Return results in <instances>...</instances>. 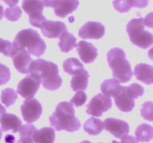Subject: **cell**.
Instances as JSON below:
<instances>
[{
    "label": "cell",
    "instance_id": "13",
    "mask_svg": "<svg viewBox=\"0 0 153 143\" xmlns=\"http://www.w3.org/2000/svg\"><path fill=\"white\" fill-rule=\"evenodd\" d=\"M103 126L106 130L110 132L117 138L123 137L129 132V125L125 121L120 119L108 118L103 122Z\"/></svg>",
    "mask_w": 153,
    "mask_h": 143
},
{
    "label": "cell",
    "instance_id": "4",
    "mask_svg": "<svg viewBox=\"0 0 153 143\" xmlns=\"http://www.w3.org/2000/svg\"><path fill=\"white\" fill-rule=\"evenodd\" d=\"M108 63L112 69L113 77L120 83L129 81L133 76L129 62L126 58V53L120 48H114L107 54Z\"/></svg>",
    "mask_w": 153,
    "mask_h": 143
},
{
    "label": "cell",
    "instance_id": "32",
    "mask_svg": "<svg viewBox=\"0 0 153 143\" xmlns=\"http://www.w3.org/2000/svg\"><path fill=\"white\" fill-rule=\"evenodd\" d=\"M113 5L115 10L120 13H126L128 12L131 8L128 4L127 0H114Z\"/></svg>",
    "mask_w": 153,
    "mask_h": 143
},
{
    "label": "cell",
    "instance_id": "18",
    "mask_svg": "<svg viewBox=\"0 0 153 143\" xmlns=\"http://www.w3.org/2000/svg\"><path fill=\"white\" fill-rule=\"evenodd\" d=\"M134 75L137 80L145 84H152L153 83V67L146 63H139L134 67Z\"/></svg>",
    "mask_w": 153,
    "mask_h": 143
},
{
    "label": "cell",
    "instance_id": "21",
    "mask_svg": "<svg viewBox=\"0 0 153 143\" xmlns=\"http://www.w3.org/2000/svg\"><path fill=\"white\" fill-rule=\"evenodd\" d=\"M76 42V38L73 36V34L66 31L60 35L58 46L61 52L67 53L76 47L77 45Z\"/></svg>",
    "mask_w": 153,
    "mask_h": 143
},
{
    "label": "cell",
    "instance_id": "5",
    "mask_svg": "<svg viewBox=\"0 0 153 143\" xmlns=\"http://www.w3.org/2000/svg\"><path fill=\"white\" fill-rule=\"evenodd\" d=\"M126 31L131 42L135 46L143 49L152 46L153 36L152 33L145 31L143 18H134L131 19L127 25Z\"/></svg>",
    "mask_w": 153,
    "mask_h": 143
},
{
    "label": "cell",
    "instance_id": "33",
    "mask_svg": "<svg viewBox=\"0 0 153 143\" xmlns=\"http://www.w3.org/2000/svg\"><path fill=\"white\" fill-rule=\"evenodd\" d=\"M10 79V71L6 66L0 63V86L5 84Z\"/></svg>",
    "mask_w": 153,
    "mask_h": 143
},
{
    "label": "cell",
    "instance_id": "29",
    "mask_svg": "<svg viewBox=\"0 0 153 143\" xmlns=\"http://www.w3.org/2000/svg\"><path fill=\"white\" fill-rule=\"evenodd\" d=\"M4 16L7 20L10 22H16L19 20L22 16V10L19 6H13L6 8Z\"/></svg>",
    "mask_w": 153,
    "mask_h": 143
},
{
    "label": "cell",
    "instance_id": "12",
    "mask_svg": "<svg viewBox=\"0 0 153 143\" xmlns=\"http://www.w3.org/2000/svg\"><path fill=\"white\" fill-rule=\"evenodd\" d=\"M105 27L102 23L98 22H86L79 31V37L82 39H94L99 40L105 34Z\"/></svg>",
    "mask_w": 153,
    "mask_h": 143
},
{
    "label": "cell",
    "instance_id": "41",
    "mask_svg": "<svg viewBox=\"0 0 153 143\" xmlns=\"http://www.w3.org/2000/svg\"><path fill=\"white\" fill-rule=\"evenodd\" d=\"M1 136H2V130H1L0 129V139H1Z\"/></svg>",
    "mask_w": 153,
    "mask_h": 143
},
{
    "label": "cell",
    "instance_id": "14",
    "mask_svg": "<svg viewBox=\"0 0 153 143\" xmlns=\"http://www.w3.org/2000/svg\"><path fill=\"white\" fill-rule=\"evenodd\" d=\"M42 33L48 38H58L64 31H67L65 24L60 21L45 20L40 25Z\"/></svg>",
    "mask_w": 153,
    "mask_h": 143
},
{
    "label": "cell",
    "instance_id": "8",
    "mask_svg": "<svg viewBox=\"0 0 153 143\" xmlns=\"http://www.w3.org/2000/svg\"><path fill=\"white\" fill-rule=\"evenodd\" d=\"M44 7H53L55 13L59 17L64 18L72 13L79 7V0H41Z\"/></svg>",
    "mask_w": 153,
    "mask_h": 143
},
{
    "label": "cell",
    "instance_id": "36",
    "mask_svg": "<svg viewBox=\"0 0 153 143\" xmlns=\"http://www.w3.org/2000/svg\"><path fill=\"white\" fill-rule=\"evenodd\" d=\"M151 16H152V13L149 15V16H146V19H143V23H144L145 26L148 27H152V18H151Z\"/></svg>",
    "mask_w": 153,
    "mask_h": 143
},
{
    "label": "cell",
    "instance_id": "20",
    "mask_svg": "<svg viewBox=\"0 0 153 143\" xmlns=\"http://www.w3.org/2000/svg\"><path fill=\"white\" fill-rule=\"evenodd\" d=\"M88 77H89V73L85 69L78 74L73 75V78L70 81V86L73 90H85L88 87Z\"/></svg>",
    "mask_w": 153,
    "mask_h": 143
},
{
    "label": "cell",
    "instance_id": "19",
    "mask_svg": "<svg viewBox=\"0 0 153 143\" xmlns=\"http://www.w3.org/2000/svg\"><path fill=\"white\" fill-rule=\"evenodd\" d=\"M34 143H54L55 139L53 128L46 127L40 130H36L32 135Z\"/></svg>",
    "mask_w": 153,
    "mask_h": 143
},
{
    "label": "cell",
    "instance_id": "38",
    "mask_svg": "<svg viewBox=\"0 0 153 143\" xmlns=\"http://www.w3.org/2000/svg\"><path fill=\"white\" fill-rule=\"evenodd\" d=\"M6 113V110L1 104H0V121H1V117Z\"/></svg>",
    "mask_w": 153,
    "mask_h": 143
},
{
    "label": "cell",
    "instance_id": "7",
    "mask_svg": "<svg viewBox=\"0 0 153 143\" xmlns=\"http://www.w3.org/2000/svg\"><path fill=\"white\" fill-rule=\"evenodd\" d=\"M22 7L29 16V22L32 26L40 28L46 17L43 15V5L41 0H22Z\"/></svg>",
    "mask_w": 153,
    "mask_h": 143
},
{
    "label": "cell",
    "instance_id": "26",
    "mask_svg": "<svg viewBox=\"0 0 153 143\" xmlns=\"http://www.w3.org/2000/svg\"><path fill=\"white\" fill-rule=\"evenodd\" d=\"M37 130L35 126L32 125H24L21 126L19 131L20 139L17 143H34L32 135Z\"/></svg>",
    "mask_w": 153,
    "mask_h": 143
},
{
    "label": "cell",
    "instance_id": "17",
    "mask_svg": "<svg viewBox=\"0 0 153 143\" xmlns=\"http://www.w3.org/2000/svg\"><path fill=\"white\" fill-rule=\"evenodd\" d=\"M1 130L4 132L10 130L13 133H17L22 126V121L15 115L11 113H5L1 117Z\"/></svg>",
    "mask_w": 153,
    "mask_h": 143
},
{
    "label": "cell",
    "instance_id": "11",
    "mask_svg": "<svg viewBox=\"0 0 153 143\" xmlns=\"http://www.w3.org/2000/svg\"><path fill=\"white\" fill-rule=\"evenodd\" d=\"M20 110L24 121L28 123H32L41 116L43 108L38 100L36 98H30L23 101Z\"/></svg>",
    "mask_w": 153,
    "mask_h": 143
},
{
    "label": "cell",
    "instance_id": "1",
    "mask_svg": "<svg viewBox=\"0 0 153 143\" xmlns=\"http://www.w3.org/2000/svg\"><path fill=\"white\" fill-rule=\"evenodd\" d=\"M28 73L38 77L43 87L47 90H56L62 84L58 66L50 61L40 58L32 60L29 66Z\"/></svg>",
    "mask_w": 153,
    "mask_h": 143
},
{
    "label": "cell",
    "instance_id": "22",
    "mask_svg": "<svg viewBox=\"0 0 153 143\" xmlns=\"http://www.w3.org/2000/svg\"><path fill=\"white\" fill-rule=\"evenodd\" d=\"M122 86L116 79H108L101 84V90L104 95L107 97L115 96L119 93Z\"/></svg>",
    "mask_w": 153,
    "mask_h": 143
},
{
    "label": "cell",
    "instance_id": "37",
    "mask_svg": "<svg viewBox=\"0 0 153 143\" xmlns=\"http://www.w3.org/2000/svg\"><path fill=\"white\" fill-rule=\"evenodd\" d=\"M2 1H4V3H6L7 5L10 6V7H13V6L17 4L19 0H2Z\"/></svg>",
    "mask_w": 153,
    "mask_h": 143
},
{
    "label": "cell",
    "instance_id": "9",
    "mask_svg": "<svg viewBox=\"0 0 153 143\" xmlns=\"http://www.w3.org/2000/svg\"><path fill=\"white\" fill-rule=\"evenodd\" d=\"M111 107V98L100 93L94 96L87 105V113L91 116L100 117L103 113L108 111Z\"/></svg>",
    "mask_w": 153,
    "mask_h": 143
},
{
    "label": "cell",
    "instance_id": "42",
    "mask_svg": "<svg viewBox=\"0 0 153 143\" xmlns=\"http://www.w3.org/2000/svg\"><path fill=\"white\" fill-rule=\"evenodd\" d=\"M112 143H120V142H118L115 141V140H114V141H112Z\"/></svg>",
    "mask_w": 153,
    "mask_h": 143
},
{
    "label": "cell",
    "instance_id": "40",
    "mask_svg": "<svg viewBox=\"0 0 153 143\" xmlns=\"http://www.w3.org/2000/svg\"><path fill=\"white\" fill-rule=\"evenodd\" d=\"M80 143H91V142L88 141V140H85V141H82V142H81Z\"/></svg>",
    "mask_w": 153,
    "mask_h": 143
},
{
    "label": "cell",
    "instance_id": "30",
    "mask_svg": "<svg viewBox=\"0 0 153 143\" xmlns=\"http://www.w3.org/2000/svg\"><path fill=\"white\" fill-rule=\"evenodd\" d=\"M141 116L146 120L152 122V102L146 101L142 105Z\"/></svg>",
    "mask_w": 153,
    "mask_h": 143
},
{
    "label": "cell",
    "instance_id": "6",
    "mask_svg": "<svg viewBox=\"0 0 153 143\" xmlns=\"http://www.w3.org/2000/svg\"><path fill=\"white\" fill-rule=\"evenodd\" d=\"M144 94V89L138 83H132L129 86H122L117 95L114 96L115 104L120 110L126 113L131 111L134 107V99Z\"/></svg>",
    "mask_w": 153,
    "mask_h": 143
},
{
    "label": "cell",
    "instance_id": "15",
    "mask_svg": "<svg viewBox=\"0 0 153 143\" xmlns=\"http://www.w3.org/2000/svg\"><path fill=\"white\" fill-rule=\"evenodd\" d=\"M76 45L78 53L84 63H91L95 60L98 53L97 48L94 45L85 41H80Z\"/></svg>",
    "mask_w": 153,
    "mask_h": 143
},
{
    "label": "cell",
    "instance_id": "28",
    "mask_svg": "<svg viewBox=\"0 0 153 143\" xmlns=\"http://www.w3.org/2000/svg\"><path fill=\"white\" fill-rule=\"evenodd\" d=\"M16 52H17L13 46V43L0 38V53L6 57H13Z\"/></svg>",
    "mask_w": 153,
    "mask_h": 143
},
{
    "label": "cell",
    "instance_id": "2",
    "mask_svg": "<svg viewBox=\"0 0 153 143\" xmlns=\"http://www.w3.org/2000/svg\"><path fill=\"white\" fill-rule=\"evenodd\" d=\"M49 122L52 128L58 131L75 132L81 127L80 122L75 116L73 104L67 101H62L57 105L55 111L49 117Z\"/></svg>",
    "mask_w": 153,
    "mask_h": 143
},
{
    "label": "cell",
    "instance_id": "10",
    "mask_svg": "<svg viewBox=\"0 0 153 143\" xmlns=\"http://www.w3.org/2000/svg\"><path fill=\"white\" fill-rule=\"evenodd\" d=\"M41 80L36 76L30 74L19 81L17 85V93L26 99L33 98L37 93Z\"/></svg>",
    "mask_w": 153,
    "mask_h": 143
},
{
    "label": "cell",
    "instance_id": "31",
    "mask_svg": "<svg viewBox=\"0 0 153 143\" xmlns=\"http://www.w3.org/2000/svg\"><path fill=\"white\" fill-rule=\"evenodd\" d=\"M87 101V95L84 91L80 90L74 95V96L72 98L71 102L72 104H73L76 107H81L83 104H85V103Z\"/></svg>",
    "mask_w": 153,
    "mask_h": 143
},
{
    "label": "cell",
    "instance_id": "23",
    "mask_svg": "<svg viewBox=\"0 0 153 143\" xmlns=\"http://www.w3.org/2000/svg\"><path fill=\"white\" fill-rule=\"evenodd\" d=\"M103 128H104L103 122H102V120L97 118H91L84 124V130L89 135H99L102 131Z\"/></svg>",
    "mask_w": 153,
    "mask_h": 143
},
{
    "label": "cell",
    "instance_id": "35",
    "mask_svg": "<svg viewBox=\"0 0 153 143\" xmlns=\"http://www.w3.org/2000/svg\"><path fill=\"white\" fill-rule=\"evenodd\" d=\"M121 142L120 143H138V141L136 139L135 137L132 136L125 135L121 137Z\"/></svg>",
    "mask_w": 153,
    "mask_h": 143
},
{
    "label": "cell",
    "instance_id": "34",
    "mask_svg": "<svg viewBox=\"0 0 153 143\" xmlns=\"http://www.w3.org/2000/svg\"><path fill=\"white\" fill-rule=\"evenodd\" d=\"M130 7L143 8L146 7L149 4V0H127Z\"/></svg>",
    "mask_w": 153,
    "mask_h": 143
},
{
    "label": "cell",
    "instance_id": "27",
    "mask_svg": "<svg viewBox=\"0 0 153 143\" xmlns=\"http://www.w3.org/2000/svg\"><path fill=\"white\" fill-rule=\"evenodd\" d=\"M17 97V92L14 89L11 88H7L1 92V101L6 107H8L16 102Z\"/></svg>",
    "mask_w": 153,
    "mask_h": 143
},
{
    "label": "cell",
    "instance_id": "39",
    "mask_svg": "<svg viewBox=\"0 0 153 143\" xmlns=\"http://www.w3.org/2000/svg\"><path fill=\"white\" fill-rule=\"evenodd\" d=\"M3 16H4V8H3L2 6L0 4V21L1 20Z\"/></svg>",
    "mask_w": 153,
    "mask_h": 143
},
{
    "label": "cell",
    "instance_id": "3",
    "mask_svg": "<svg viewBox=\"0 0 153 143\" xmlns=\"http://www.w3.org/2000/svg\"><path fill=\"white\" fill-rule=\"evenodd\" d=\"M13 45L16 52L26 50L36 57L43 55L46 49V43L40 37V34L31 28L18 32L13 40Z\"/></svg>",
    "mask_w": 153,
    "mask_h": 143
},
{
    "label": "cell",
    "instance_id": "25",
    "mask_svg": "<svg viewBox=\"0 0 153 143\" xmlns=\"http://www.w3.org/2000/svg\"><path fill=\"white\" fill-rule=\"evenodd\" d=\"M63 68L65 72L75 75L84 69V66L76 58H68L63 63Z\"/></svg>",
    "mask_w": 153,
    "mask_h": 143
},
{
    "label": "cell",
    "instance_id": "16",
    "mask_svg": "<svg viewBox=\"0 0 153 143\" xmlns=\"http://www.w3.org/2000/svg\"><path fill=\"white\" fill-rule=\"evenodd\" d=\"M31 54L26 50L18 51L12 57L15 69L22 74H28L29 66L33 60L31 57Z\"/></svg>",
    "mask_w": 153,
    "mask_h": 143
},
{
    "label": "cell",
    "instance_id": "24",
    "mask_svg": "<svg viewBox=\"0 0 153 143\" xmlns=\"http://www.w3.org/2000/svg\"><path fill=\"white\" fill-rule=\"evenodd\" d=\"M136 139L142 142H149L153 137V128L147 124H141L135 130Z\"/></svg>",
    "mask_w": 153,
    "mask_h": 143
}]
</instances>
